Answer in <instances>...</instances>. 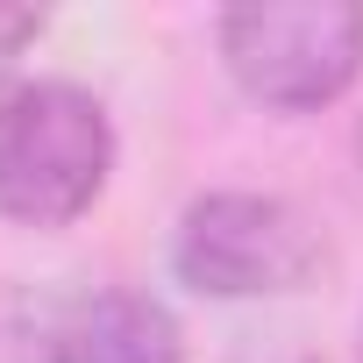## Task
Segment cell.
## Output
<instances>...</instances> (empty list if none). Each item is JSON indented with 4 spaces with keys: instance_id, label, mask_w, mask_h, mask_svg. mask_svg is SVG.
<instances>
[{
    "instance_id": "6da1fadb",
    "label": "cell",
    "mask_w": 363,
    "mask_h": 363,
    "mask_svg": "<svg viewBox=\"0 0 363 363\" xmlns=\"http://www.w3.org/2000/svg\"><path fill=\"white\" fill-rule=\"evenodd\" d=\"M107 100L79 79H0V221L72 228L114 178Z\"/></svg>"
},
{
    "instance_id": "7a4b0ae2",
    "label": "cell",
    "mask_w": 363,
    "mask_h": 363,
    "mask_svg": "<svg viewBox=\"0 0 363 363\" xmlns=\"http://www.w3.org/2000/svg\"><path fill=\"white\" fill-rule=\"evenodd\" d=\"M171 271L207 299H292L335 271V242L299 200L221 186L186 200L171 228Z\"/></svg>"
},
{
    "instance_id": "3957f363",
    "label": "cell",
    "mask_w": 363,
    "mask_h": 363,
    "mask_svg": "<svg viewBox=\"0 0 363 363\" xmlns=\"http://www.w3.org/2000/svg\"><path fill=\"white\" fill-rule=\"evenodd\" d=\"M221 65L242 100L271 114H320L363 79V8L356 0H271L214 22Z\"/></svg>"
},
{
    "instance_id": "277c9868",
    "label": "cell",
    "mask_w": 363,
    "mask_h": 363,
    "mask_svg": "<svg viewBox=\"0 0 363 363\" xmlns=\"http://www.w3.org/2000/svg\"><path fill=\"white\" fill-rule=\"evenodd\" d=\"M57 363H186V335L157 292L100 285L57 306Z\"/></svg>"
},
{
    "instance_id": "5b68a950",
    "label": "cell",
    "mask_w": 363,
    "mask_h": 363,
    "mask_svg": "<svg viewBox=\"0 0 363 363\" xmlns=\"http://www.w3.org/2000/svg\"><path fill=\"white\" fill-rule=\"evenodd\" d=\"M0 363H57V313L0 278Z\"/></svg>"
},
{
    "instance_id": "8992f818",
    "label": "cell",
    "mask_w": 363,
    "mask_h": 363,
    "mask_svg": "<svg viewBox=\"0 0 363 363\" xmlns=\"http://www.w3.org/2000/svg\"><path fill=\"white\" fill-rule=\"evenodd\" d=\"M43 36V15H29V8H0V57H15L22 43H36Z\"/></svg>"
},
{
    "instance_id": "52a82bcc",
    "label": "cell",
    "mask_w": 363,
    "mask_h": 363,
    "mask_svg": "<svg viewBox=\"0 0 363 363\" xmlns=\"http://www.w3.org/2000/svg\"><path fill=\"white\" fill-rule=\"evenodd\" d=\"M356 164H363V114H356Z\"/></svg>"
},
{
    "instance_id": "ba28073f",
    "label": "cell",
    "mask_w": 363,
    "mask_h": 363,
    "mask_svg": "<svg viewBox=\"0 0 363 363\" xmlns=\"http://www.w3.org/2000/svg\"><path fill=\"white\" fill-rule=\"evenodd\" d=\"M356 349H363V342H356Z\"/></svg>"
}]
</instances>
